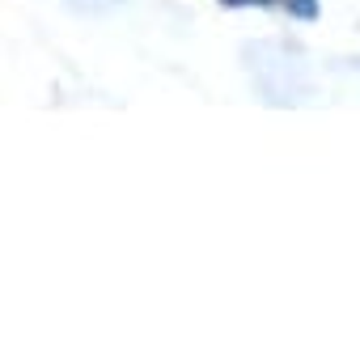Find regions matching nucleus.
<instances>
[{"label": "nucleus", "mask_w": 360, "mask_h": 360, "mask_svg": "<svg viewBox=\"0 0 360 360\" xmlns=\"http://www.w3.org/2000/svg\"><path fill=\"white\" fill-rule=\"evenodd\" d=\"M284 5H288V13H297V18H305V22L318 18V0H284Z\"/></svg>", "instance_id": "nucleus-1"}, {"label": "nucleus", "mask_w": 360, "mask_h": 360, "mask_svg": "<svg viewBox=\"0 0 360 360\" xmlns=\"http://www.w3.org/2000/svg\"><path fill=\"white\" fill-rule=\"evenodd\" d=\"M221 5H233V9H246V5H276V0H221Z\"/></svg>", "instance_id": "nucleus-2"}]
</instances>
